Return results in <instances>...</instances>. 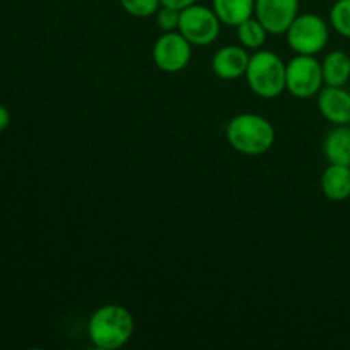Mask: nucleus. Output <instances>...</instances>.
<instances>
[{"label": "nucleus", "instance_id": "nucleus-14", "mask_svg": "<svg viewBox=\"0 0 350 350\" xmlns=\"http://www.w3.org/2000/svg\"><path fill=\"white\" fill-rule=\"evenodd\" d=\"M323 152L330 163L350 166V125H335L325 137Z\"/></svg>", "mask_w": 350, "mask_h": 350}, {"label": "nucleus", "instance_id": "nucleus-2", "mask_svg": "<svg viewBox=\"0 0 350 350\" xmlns=\"http://www.w3.org/2000/svg\"><path fill=\"white\" fill-rule=\"evenodd\" d=\"M226 139L232 149L245 156H262L275 144V129L258 113H241L228 123Z\"/></svg>", "mask_w": 350, "mask_h": 350}, {"label": "nucleus", "instance_id": "nucleus-9", "mask_svg": "<svg viewBox=\"0 0 350 350\" xmlns=\"http://www.w3.org/2000/svg\"><path fill=\"white\" fill-rule=\"evenodd\" d=\"M250 58L252 55L245 46L228 44V46L219 48L212 57V72L224 81H236L246 74Z\"/></svg>", "mask_w": 350, "mask_h": 350}, {"label": "nucleus", "instance_id": "nucleus-20", "mask_svg": "<svg viewBox=\"0 0 350 350\" xmlns=\"http://www.w3.org/2000/svg\"><path fill=\"white\" fill-rule=\"evenodd\" d=\"M9 125H10V113H9V109H7L5 106L0 105V133H2L3 130H5Z\"/></svg>", "mask_w": 350, "mask_h": 350}, {"label": "nucleus", "instance_id": "nucleus-1", "mask_svg": "<svg viewBox=\"0 0 350 350\" xmlns=\"http://www.w3.org/2000/svg\"><path fill=\"white\" fill-rule=\"evenodd\" d=\"M135 330L132 313L120 304L98 308L88 321V335L92 345L101 350H116L129 344Z\"/></svg>", "mask_w": 350, "mask_h": 350}, {"label": "nucleus", "instance_id": "nucleus-8", "mask_svg": "<svg viewBox=\"0 0 350 350\" xmlns=\"http://www.w3.org/2000/svg\"><path fill=\"white\" fill-rule=\"evenodd\" d=\"M299 0H255V17L269 34H286L293 21L299 16Z\"/></svg>", "mask_w": 350, "mask_h": 350}, {"label": "nucleus", "instance_id": "nucleus-13", "mask_svg": "<svg viewBox=\"0 0 350 350\" xmlns=\"http://www.w3.org/2000/svg\"><path fill=\"white\" fill-rule=\"evenodd\" d=\"M325 85L344 88L350 81V57L345 51L334 50L321 62Z\"/></svg>", "mask_w": 350, "mask_h": 350}, {"label": "nucleus", "instance_id": "nucleus-18", "mask_svg": "<svg viewBox=\"0 0 350 350\" xmlns=\"http://www.w3.org/2000/svg\"><path fill=\"white\" fill-rule=\"evenodd\" d=\"M156 24L163 33L167 31H178L180 26V10L173 9V7L161 5L159 10L156 12Z\"/></svg>", "mask_w": 350, "mask_h": 350}, {"label": "nucleus", "instance_id": "nucleus-17", "mask_svg": "<svg viewBox=\"0 0 350 350\" xmlns=\"http://www.w3.org/2000/svg\"><path fill=\"white\" fill-rule=\"evenodd\" d=\"M120 3H122V9L126 14H130L133 17H139V19L156 16L159 7L163 5L161 0H120Z\"/></svg>", "mask_w": 350, "mask_h": 350}, {"label": "nucleus", "instance_id": "nucleus-10", "mask_svg": "<svg viewBox=\"0 0 350 350\" xmlns=\"http://www.w3.org/2000/svg\"><path fill=\"white\" fill-rule=\"evenodd\" d=\"M318 109L334 125H350V92L344 88L325 85L318 92Z\"/></svg>", "mask_w": 350, "mask_h": 350}, {"label": "nucleus", "instance_id": "nucleus-5", "mask_svg": "<svg viewBox=\"0 0 350 350\" xmlns=\"http://www.w3.org/2000/svg\"><path fill=\"white\" fill-rule=\"evenodd\" d=\"M222 23L212 7L193 5L180 10V26L178 31L190 41L193 46H208L221 34Z\"/></svg>", "mask_w": 350, "mask_h": 350}, {"label": "nucleus", "instance_id": "nucleus-12", "mask_svg": "<svg viewBox=\"0 0 350 350\" xmlns=\"http://www.w3.org/2000/svg\"><path fill=\"white\" fill-rule=\"evenodd\" d=\"M212 9L224 26H239L255 16V0H212Z\"/></svg>", "mask_w": 350, "mask_h": 350}, {"label": "nucleus", "instance_id": "nucleus-16", "mask_svg": "<svg viewBox=\"0 0 350 350\" xmlns=\"http://www.w3.org/2000/svg\"><path fill=\"white\" fill-rule=\"evenodd\" d=\"M330 24L340 36L350 40V0H337L332 5Z\"/></svg>", "mask_w": 350, "mask_h": 350}, {"label": "nucleus", "instance_id": "nucleus-15", "mask_svg": "<svg viewBox=\"0 0 350 350\" xmlns=\"http://www.w3.org/2000/svg\"><path fill=\"white\" fill-rule=\"evenodd\" d=\"M236 34H238L239 44L245 46L246 50H260L265 44L269 31L253 16L246 19L245 23L239 24V26H236Z\"/></svg>", "mask_w": 350, "mask_h": 350}, {"label": "nucleus", "instance_id": "nucleus-4", "mask_svg": "<svg viewBox=\"0 0 350 350\" xmlns=\"http://www.w3.org/2000/svg\"><path fill=\"white\" fill-rule=\"evenodd\" d=\"M286 38L287 44L296 55L317 57L330 41V27L318 14H299L286 31Z\"/></svg>", "mask_w": 350, "mask_h": 350}, {"label": "nucleus", "instance_id": "nucleus-3", "mask_svg": "<svg viewBox=\"0 0 350 350\" xmlns=\"http://www.w3.org/2000/svg\"><path fill=\"white\" fill-rule=\"evenodd\" d=\"M246 82L263 99L279 98L286 91V64L270 50H256L246 68Z\"/></svg>", "mask_w": 350, "mask_h": 350}, {"label": "nucleus", "instance_id": "nucleus-7", "mask_svg": "<svg viewBox=\"0 0 350 350\" xmlns=\"http://www.w3.org/2000/svg\"><path fill=\"white\" fill-rule=\"evenodd\" d=\"M193 44L180 33L167 31L156 40L152 46V60L159 70L166 74H178L185 70L191 60Z\"/></svg>", "mask_w": 350, "mask_h": 350}, {"label": "nucleus", "instance_id": "nucleus-6", "mask_svg": "<svg viewBox=\"0 0 350 350\" xmlns=\"http://www.w3.org/2000/svg\"><path fill=\"white\" fill-rule=\"evenodd\" d=\"M321 62L314 55H296L286 65V89L299 99H310L323 88Z\"/></svg>", "mask_w": 350, "mask_h": 350}, {"label": "nucleus", "instance_id": "nucleus-19", "mask_svg": "<svg viewBox=\"0 0 350 350\" xmlns=\"http://www.w3.org/2000/svg\"><path fill=\"white\" fill-rule=\"evenodd\" d=\"M197 2L198 0H161V3H163V5L173 7V9H176V10H183Z\"/></svg>", "mask_w": 350, "mask_h": 350}, {"label": "nucleus", "instance_id": "nucleus-11", "mask_svg": "<svg viewBox=\"0 0 350 350\" xmlns=\"http://www.w3.org/2000/svg\"><path fill=\"white\" fill-rule=\"evenodd\" d=\"M321 191L332 202H344L350 197V166L334 164L321 174Z\"/></svg>", "mask_w": 350, "mask_h": 350}]
</instances>
